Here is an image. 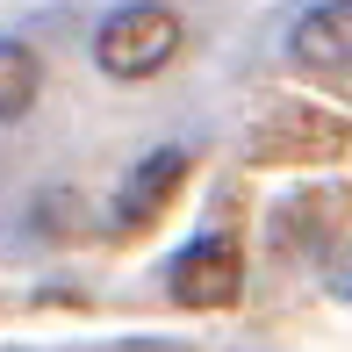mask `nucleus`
I'll return each mask as SVG.
<instances>
[{"label":"nucleus","instance_id":"obj_1","mask_svg":"<svg viewBox=\"0 0 352 352\" xmlns=\"http://www.w3.org/2000/svg\"><path fill=\"white\" fill-rule=\"evenodd\" d=\"M173 51H180V14L158 8V0L116 8L101 22V36H94V58H101V72H116V79H151Z\"/></svg>","mask_w":352,"mask_h":352},{"label":"nucleus","instance_id":"obj_2","mask_svg":"<svg viewBox=\"0 0 352 352\" xmlns=\"http://www.w3.org/2000/svg\"><path fill=\"white\" fill-rule=\"evenodd\" d=\"M237 280H245V266H237L230 237H195V245L173 259V295H180L187 309H223V302H237Z\"/></svg>","mask_w":352,"mask_h":352},{"label":"nucleus","instance_id":"obj_3","mask_svg":"<svg viewBox=\"0 0 352 352\" xmlns=\"http://www.w3.org/2000/svg\"><path fill=\"white\" fill-rule=\"evenodd\" d=\"M180 173H187V151H180V144H166V151L137 158L130 180L116 187V223H122V230H144V223H158V209H166L173 187H180Z\"/></svg>","mask_w":352,"mask_h":352},{"label":"nucleus","instance_id":"obj_4","mask_svg":"<svg viewBox=\"0 0 352 352\" xmlns=\"http://www.w3.org/2000/svg\"><path fill=\"white\" fill-rule=\"evenodd\" d=\"M287 43H295L302 65L345 72V58H352V14H345V0H316V8H302V22H295Z\"/></svg>","mask_w":352,"mask_h":352},{"label":"nucleus","instance_id":"obj_5","mask_svg":"<svg viewBox=\"0 0 352 352\" xmlns=\"http://www.w3.org/2000/svg\"><path fill=\"white\" fill-rule=\"evenodd\" d=\"M36 87H43V65H36V51H29V43H14V36H0V122L29 116Z\"/></svg>","mask_w":352,"mask_h":352}]
</instances>
